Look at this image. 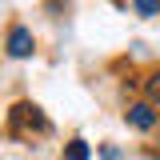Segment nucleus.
Segmentation results:
<instances>
[{
	"mask_svg": "<svg viewBox=\"0 0 160 160\" xmlns=\"http://www.w3.org/2000/svg\"><path fill=\"white\" fill-rule=\"evenodd\" d=\"M8 128L16 136H28V132H48V120H44V112L36 104H16L8 112Z\"/></svg>",
	"mask_w": 160,
	"mask_h": 160,
	"instance_id": "nucleus-1",
	"label": "nucleus"
},
{
	"mask_svg": "<svg viewBox=\"0 0 160 160\" xmlns=\"http://www.w3.org/2000/svg\"><path fill=\"white\" fill-rule=\"evenodd\" d=\"M8 56H16V60L32 56V32H28L24 24H16V28L8 32Z\"/></svg>",
	"mask_w": 160,
	"mask_h": 160,
	"instance_id": "nucleus-2",
	"label": "nucleus"
},
{
	"mask_svg": "<svg viewBox=\"0 0 160 160\" xmlns=\"http://www.w3.org/2000/svg\"><path fill=\"white\" fill-rule=\"evenodd\" d=\"M128 124L140 128V132H144V128H156V112H152V104H132V108H128Z\"/></svg>",
	"mask_w": 160,
	"mask_h": 160,
	"instance_id": "nucleus-3",
	"label": "nucleus"
},
{
	"mask_svg": "<svg viewBox=\"0 0 160 160\" xmlns=\"http://www.w3.org/2000/svg\"><path fill=\"white\" fill-rule=\"evenodd\" d=\"M64 156H68V160H88V144H84V140H72Z\"/></svg>",
	"mask_w": 160,
	"mask_h": 160,
	"instance_id": "nucleus-4",
	"label": "nucleus"
},
{
	"mask_svg": "<svg viewBox=\"0 0 160 160\" xmlns=\"http://www.w3.org/2000/svg\"><path fill=\"white\" fill-rule=\"evenodd\" d=\"M136 12H140V16H156V12H160V0H136Z\"/></svg>",
	"mask_w": 160,
	"mask_h": 160,
	"instance_id": "nucleus-5",
	"label": "nucleus"
},
{
	"mask_svg": "<svg viewBox=\"0 0 160 160\" xmlns=\"http://www.w3.org/2000/svg\"><path fill=\"white\" fill-rule=\"evenodd\" d=\"M148 100H152V104H160V76L148 80Z\"/></svg>",
	"mask_w": 160,
	"mask_h": 160,
	"instance_id": "nucleus-6",
	"label": "nucleus"
},
{
	"mask_svg": "<svg viewBox=\"0 0 160 160\" xmlns=\"http://www.w3.org/2000/svg\"><path fill=\"white\" fill-rule=\"evenodd\" d=\"M104 160H120V152L116 148H104Z\"/></svg>",
	"mask_w": 160,
	"mask_h": 160,
	"instance_id": "nucleus-7",
	"label": "nucleus"
}]
</instances>
